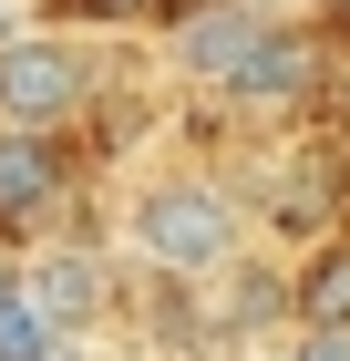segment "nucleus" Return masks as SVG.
Returning a JSON list of instances; mask_svg holds the SVG:
<instances>
[{
    "label": "nucleus",
    "mask_w": 350,
    "mask_h": 361,
    "mask_svg": "<svg viewBox=\"0 0 350 361\" xmlns=\"http://www.w3.org/2000/svg\"><path fill=\"white\" fill-rule=\"evenodd\" d=\"M21 300L42 310V331L62 341V331H82V320L104 310V269H93V258H82V248H52V258H42V269L21 279Z\"/></svg>",
    "instance_id": "20e7f679"
},
{
    "label": "nucleus",
    "mask_w": 350,
    "mask_h": 361,
    "mask_svg": "<svg viewBox=\"0 0 350 361\" xmlns=\"http://www.w3.org/2000/svg\"><path fill=\"white\" fill-rule=\"evenodd\" d=\"M299 361H350V331H309V341H299Z\"/></svg>",
    "instance_id": "9d476101"
},
{
    "label": "nucleus",
    "mask_w": 350,
    "mask_h": 361,
    "mask_svg": "<svg viewBox=\"0 0 350 361\" xmlns=\"http://www.w3.org/2000/svg\"><path fill=\"white\" fill-rule=\"evenodd\" d=\"M82 104V62L73 42H0V124L31 135V124H62Z\"/></svg>",
    "instance_id": "f03ea898"
},
{
    "label": "nucleus",
    "mask_w": 350,
    "mask_h": 361,
    "mask_svg": "<svg viewBox=\"0 0 350 361\" xmlns=\"http://www.w3.org/2000/svg\"><path fill=\"white\" fill-rule=\"evenodd\" d=\"M289 300H299V320H309V331H350V238H340L330 258H309V279H299Z\"/></svg>",
    "instance_id": "0eeeda50"
},
{
    "label": "nucleus",
    "mask_w": 350,
    "mask_h": 361,
    "mask_svg": "<svg viewBox=\"0 0 350 361\" xmlns=\"http://www.w3.org/2000/svg\"><path fill=\"white\" fill-rule=\"evenodd\" d=\"M62 166L42 135H0V238H21V227H42V207H52Z\"/></svg>",
    "instance_id": "39448f33"
},
{
    "label": "nucleus",
    "mask_w": 350,
    "mask_h": 361,
    "mask_svg": "<svg viewBox=\"0 0 350 361\" xmlns=\"http://www.w3.org/2000/svg\"><path fill=\"white\" fill-rule=\"evenodd\" d=\"M330 21H350V0H330Z\"/></svg>",
    "instance_id": "f8f14e48"
},
{
    "label": "nucleus",
    "mask_w": 350,
    "mask_h": 361,
    "mask_svg": "<svg viewBox=\"0 0 350 361\" xmlns=\"http://www.w3.org/2000/svg\"><path fill=\"white\" fill-rule=\"evenodd\" d=\"M0 361H62V341L42 331V310L21 289H0Z\"/></svg>",
    "instance_id": "6e6552de"
},
{
    "label": "nucleus",
    "mask_w": 350,
    "mask_h": 361,
    "mask_svg": "<svg viewBox=\"0 0 350 361\" xmlns=\"http://www.w3.org/2000/svg\"><path fill=\"white\" fill-rule=\"evenodd\" d=\"M309 83H320V42H309V31H258V42H247V62L227 73V93H237V104H299Z\"/></svg>",
    "instance_id": "7ed1b4c3"
},
{
    "label": "nucleus",
    "mask_w": 350,
    "mask_h": 361,
    "mask_svg": "<svg viewBox=\"0 0 350 361\" xmlns=\"http://www.w3.org/2000/svg\"><path fill=\"white\" fill-rule=\"evenodd\" d=\"M73 11H93V21H113V11H144V0H73Z\"/></svg>",
    "instance_id": "9b49d317"
},
{
    "label": "nucleus",
    "mask_w": 350,
    "mask_h": 361,
    "mask_svg": "<svg viewBox=\"0 0 350 361\" xmlns=\"http://www.w3.org/2000/svg\"><path fill=\"white\" fill-rule=\"evenodd\" d=\"M268 310H278V279L268 269H237V279H227V331H258Z\"/></svg>",
    "instance_id": "1a4fd4ad"
},
{
    "label": "nucleus",
    "mask_w": 350,
    "mask_h": 361,
    "mask_svg": "<svg viewBox=\"0 0 350 361\" xmlns=\"http://www.w3.org/2000/svg\"><path fill=\"white\" fill-rule=\"evenodd\" d=\"M0 289H11V279H0Z\"/></svg>",
    "instance_id": "ddd939ff"
},
{
    "label": "nucleus",
    "mask_w": 350,
    "mask_h": 361,
    "mask_svg": "<svg viewBox=\"0 0 350 361\" xmlns=\"http://www.w3.org/2000/svg\"><path fill=\"white\" fill-rule=\"evenodd\" d=\"M135 238H144V258H165V269H216L227 238H237V217H227L216 186H155L135 207Z\"/></svg>",
    "instance_id": "f257e3e1"
},
{
    "label": "nucleus",
    "mask_w": 350,
    "mask_h": 361,
    "mask_svg": "<svg viewBox=\"0 0 350 361\" xmlns=\"http://www.w3.org/2000/svg\"><path fill=\"white\" fill-rule=\"evenodd\" d=\"M247 42H258V21H237V11H206V21H186L175 62H186L196 83H227V73L247 62Z\"/></svg>",
    "instance_id": "423d86ee"
}]
</instances>
